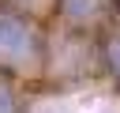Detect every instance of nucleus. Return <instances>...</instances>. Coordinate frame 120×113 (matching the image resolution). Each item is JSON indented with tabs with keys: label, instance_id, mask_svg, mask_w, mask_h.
<instances>
[{
	"label": "nucleus",
	"instance_id": "nucleus-1",
	"mask_svg": "<svg viewBox=\"0 0 120 113\" xmlns=\"http://www.w3.org/2000/svg\"><path fill=\"white\" fill-rule=\"evenodd\" d=\"M38 53V34L26 19L0 15V60L4 64H22Z\"/></svg>",
	"mask_w": 120,
	"mask_h": 113
},
{
	"label": "nucleus",
	"instance_id": "nucleus-2",
	"mask_svg": "<svg viewBox=\"0 0 120 113\" xmlns=\"http://www.w3.org/2000/svg\"><path fill=\"white\" fill-rule=\"evenodd\" d=\"M105 56H109V68H112L116 79H120V34H112V38L105 41Z\"/></svg>",
	"mask_w": 120,
	"mask_h": 113
},
{
	"label": "nucleus",
	"instance_id": "nucleus-3",
	"mask_svg": "<svg viewBox=\"0 0 120 113\" xmlns=\"http://www.w3.org/2000/svg\"><path fill=\"white\" fill-rule=\"evenodd\" d=\"M0 113H15V98H11V90L0 83Z\"/></svg>",
	"mask_w": 120,
	"mask_h": 113
}]
</instances>
